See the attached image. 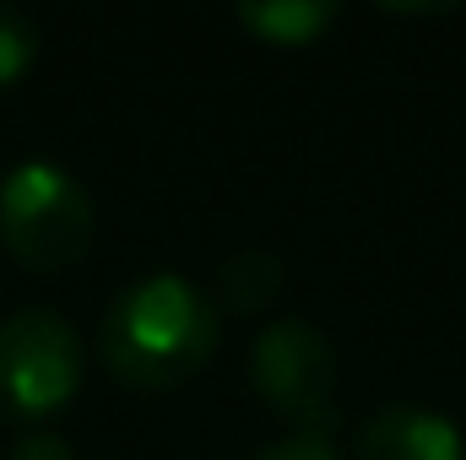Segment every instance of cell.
I'll list each match as a JSON object with an SVG mask.
<instances>
[{
  "label": "cell",
  "instance_id": "obj_5",
  "mask_svg": "<svg viewBox=\"0 0 466 460\" xmlns=\"http://www.w3.org/2000/svg\"><path fill=\"white\" fill-rule=\"evenodd\" d=\"M358 460H466V439L445 412L385 406L363 423Z\"/></svg>",
  "mask_w": 466,
  "mask_h": 460
},
{
  "label": "cell",
  "instance_id": "obj_1",
  "mask_svg": "<svg viewBox=\"0 0 466 460\" xmlns=\"http://www.w3.org/2000/svg\"><path fill=\"white\" fill-rule=\"evenodd\" d=\"M104 363L136 390H168L218 352V309L185 276H141L104 315Z\"/></svg>",
  "mask_w": 466,
  "mask_h": 460
},
{
  "label": "cell",
  "instance_id": "obj_7",
  "mask_svg": "<svg viewBox=\"0 0 466 460\" xmlns=\"http://www.w3.org/2000/svg\"><path fill=\"white\" fill-rule=\"evenodd\" d=\"M282 282H288V271H282V260L271 249H238L218 265V298L233 315H255V309L277 304Z\"/></svg>",
  "mask_w": 466,
  "mask_h": 460
},
{
  "label": "cell",
  "instance_id": "obj_9",
  "mask_svg": "<svg viewBox=\"0 0 466 460\" xmlns=\"http://www.w3.org/2000/svg\"><path fill=\"white\" fill-rule=\"evenodd\" d=\"M249 460H342L326 439H282V445H266V450H255Z\"/></svg>",
  "mask_w": 466,
  "mask_h": 460
},
{
  "label": "cell",
  "instance_id": "obj_6",
  "mask_svg": "<svg viewBox=\"0 0 466 460\" xmlns=\"http://www.w3.org/2000/svg\"><path fill=\"white\" fill-rule=\"evenodd\" d=\"M337 16H342V5H331V0H266V5H238V27L255 33L260 44H277V49H304V44H315Z\"/></svg>",
  "mask_w": 466,
  "mask_h": 460
},
{
  "label": "cell",
  "instance_id": "obj_3",
  "mask_svg": "<svg viewBox=\"0 0 466 460\" xmlns=\"http://www.w3.org/2000/svg\"><path fill=\"white\" fill-rule=\"evenodd\" d=\"M249 385L271 412H282L299 439H326L337 428V346L309 320H271L249 346Z\"/></svg>",
  "mask_w": 466,
  "mask_h": 460
},
{
  "label": "cell",
  "instance_id": "obj_8",
  "mask_svg": "<svg viewBox=\"0 0 466 460\" xmlns=\"http://www.w3.org/2000/svg\"><path fill=\"white\" fill-rule=\"evenodd\" d=\"M33 60H38V27H33V16L16 11V5H0V87L16 82Z\"/></svg>",
  "mask_w": 466,
  "mask_h": 460
},
{
  "label": "cell",
  "instance_id": "obj_2",
  "mask_svg": "<svg viewBox=\"0 0 466 460\" xmlns=\"http://www.w3.org/2000/svg\"><path fill=\"white\" fill-rule=\"evenodd\" d=\"M98 212L76 174L60 163H16L0 179V238L27 271H66L93 249Z\"/></svg>",
  "mask_w": 466,
  "mask_h": 460
},
{
  "label": "cell",
  "instance_id": "obj_4",
  "mask_svg": "<svg viewBox=\"0 0 466 460\" xmlns=\"http://www.w3.org/2000/svg\"><path fill=\"white\" fill-rule=\"evenodd\" d=\"M82 385V342L49 309H16L0 320V412L49 417Z\"/></svg>",
  "mask_w": 466,
  "mask_h": 460
},
{
  "label": "cell",
  "instance_id": "obj_10",
  "mask_svg": "<svg viewBox=\"0 0 466 460\" xmlns=\"http://www.w3.org/2000/svg\"><path fill=\"white\" fill-rule=\"evenodd\" d=\"M11 460H76V455H71V445H66L60 434L38 428V434H22V439H16Z\"/></svg>",
  "mask_w": 466,
  "mask_h": 460
}]
</instances>
